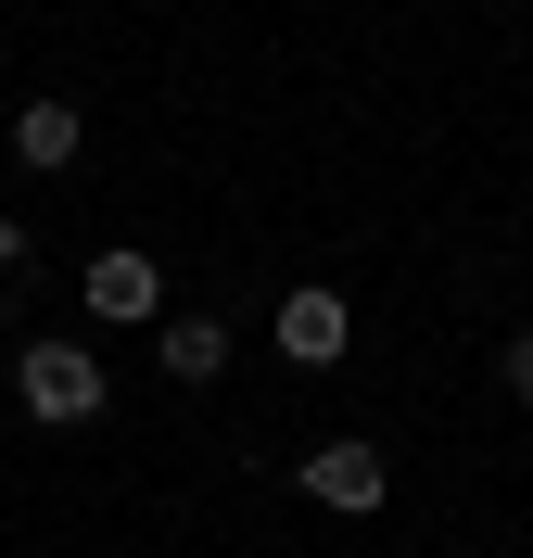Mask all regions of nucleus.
Segmentation results:
<instances>
[{
    "instance_id": "1",
    "label": "nucleus",
    "mask_w": 533,
    "mask_h": 558,
    "mask_svg": "<svg viewBox=\"0 0 533 558\" xmlns=\"http://www.w3.org/2000/svg\"><path fill=\"white\" fill-rule=\"evenodd\" d=\"M13 393H26L38 432H89V418H102V355L89 343H26L13 355Z\"/></svg>"
},
{
    "instance_id": "2",
    "label": "nucleus",
    "mask_w": 533,
    "mask_h": 558,
    "mask_svg": "<svg viewBox=\"0 0 533 558\" xmlns=\"http://www.w3.org/2000/svg\"><path fill=\"white\" fill-rule=\"evenodd\" d=\"M305 495H318V508H355V521H368V508L393 495V457H381V445H318V457H305Z\"/></svg>"
},
{
    "instance_id": "3",
    "label": "nucleus",
    "mask_w": 533,
    "mask_h": 558,
    "mask_svg": "<svg viewBox=\"0 0 533 558\" xmlns=\"http://www.w3.org/2000/svg\"><path fill=\"white\" fill-rule=\"evenodd\" d=\"M89 317H114V330H128V317H166V279H153V254H89Z\"/></svg>"
},
{
    "instance_id": "4",
    "label": "nucleus",
    "mask_w": 533,
    "mask_h": 558,
    "mask_svg": "<svg viewBox=\"0 0 533 558\" xmlns=\"http://www.w3.org/2000/svg\"><path fill=\"white\" fill-rule=\"evenodd\" d=\"M343 343H355L343 292H292V305H280V355H292V368H343Z\"/></svg>"
},
{
    "instance_id": "5",
    "label": "nucleus",
    "mask_w": 533,
    "mask_h": 558,
    "mask_svg": "<svg viewBox=\"0 0 533 558\" xmlns=\"http://www.w3.org/2000/svg\"><path fill=\"white\" fill-rule=\"evenodd\" d=\"M76 140H89V128H76V102H26V114H13V166H26V178H64Z\"/></svg>"
},
{
    "instance_id": "6",
    "label": "nucleus",
    "mask_w": 533,
    "mask_h": 558,
    "mask_svg": "<svg viewBox=\"0 0 533 558\" xmlns=\"http://www.w3.org/2000/svg\"><path fill=\"white\" fill-rule=\"evenodd\" d=\"M166 368L178 381H216V368H229V330H216V317H166Z\"/></svg>"
},
{
    "instance_id": "7",
    "label": "nucleus",
    "mask_w": 533,
    "mask_h": 558,
    "mask_svg": "<svg viewBox=\"0 0 533 558\" xmlns=\"http://www.w3.org/2000/svg\"><path fill=\"white\" fill-rule=\"evenodd\" d=\"M508 393L533 407V330H508Z\"/></svg>"
}]
</instances>
